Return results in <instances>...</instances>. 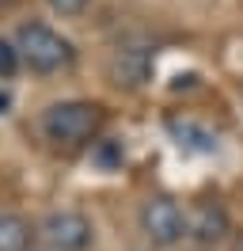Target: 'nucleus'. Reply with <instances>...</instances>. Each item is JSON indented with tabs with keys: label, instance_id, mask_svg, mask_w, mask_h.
<instances>
[{
	"label": "nucleus",
	"instance_id": "obj_11",
	"mask_svg": "<svg viewBox=\"0 0 243 251\" xmlns=\"http://www.w3.org/2000/svg\"><path fill=\"white\" fill-rule=\"evenodd\" d=\"M57 16H80L84 8H88V0H46Z\"/></svg>",
	"mask_w": 243,
	"mask_h": 251
},
{
	"label": "nucleus",
	"instance_id": "obj_9",
	"mask_svg": "<svg viewBox=\"0 0 243 251\" xmlns=\"http://www.w3.org/2000/svg\"><path fill=\"white\" fill-rule=\"evenodd\" d=\"M19 50H15V42H8V38H0V76L8 80V76H15L19 73Z\"/></svg>",
	"mask_w": 243,
	"mask_h": 251
},
{
	"label": "nucleus",
	"instance_id": "obj_7",
	"mask_svg": "<svg viewBox=\"0 0 243 251\" xmlns=\"http://www.w3.org/2000/svg\"><path fill=\"white\" fill-rule=\"evenodd\" d=\"M167 133L190 152H217V145H220L209 126L194 122V118H167Z\"/></svg>",
	"mask_w": 243,
	"mask_h": 251
},
{
	"label": "nucleus",
	"instance_id": "obj_12",
	"mask_svg": "<svg viewBox=\"0 0 243 251\" xmlns=\"http://www.w3.org/2000/svg\"><path fill=\"white\" fill-rule=\"evenodd\" d=\"M8 107H12V95H8V92H0V114H4Z\"/></svg>",
	"mask_w": 243,
	"mask_h": 251
},
{
	"label": "nucleus",
	"instance_id": "obj_2",
	"mask_svg": "<svg viewBox=\"0 0 243 251\" xmlns=\"http://www.w3.org/2000/svg\"><path fill=\"white\" fill-rule=\"evenodd\" d=\"M15 50H19V61L34 73H61L76 57L73 42L65 34H57L53 27L38 23V19H30L15 31Z\"/></svg>",
	"mask_w": 243,
	"mask_h": 251
},
{
	"label": "nucleus",
	"instance_id": "obj_6",
	"mask_svg": "<svg viewBox=\"0 0 243 251\" xmlns=\"http://www.w3.org/2000/svg\"><path fill=\"white\" fill-rule=\"evenodd\" d=\"M228 209L220 202H197L186 213V236H194L197 244H220L228 236Z\"/></svg>",
	"mask_w": 243,
	"mask_h": 251
},
{
	"label": "nucleus",
	"instance_id": "obj_5",
	"mask_svg": "<svg viewBox=\"0 0 243 251\" xmlns=\"http://www.w3.org/2000/svg\"><path fill=\"white\" fill-rule=\"evenodd\" d=\"M42 240L53 251H88L91 248V221L76 209H53L49 217L42 221Z\"/></svg>",
	"mask_w": 243,
	"mask_h": 251
},
{
	"label": "nucleus",
	"instance_id": "obj_13",
	"mask_svg": "<svg viewBox=\"0 0 243 251\" xmlns=\"http://www.w3.org/2000/svg\"><path fill=\"white\" fill-rule=\"evenodd\" d=\"M8 4H12V0H0V8H8Z\"/></svg>",
	"mask_w": 243,
	"mask_h": 251
},
{
	"label": "nucleus",
	"instance_id": "obj_1",
	"mask_svg": "<svg viewBox=\"0 0 243 251\" xmlns=\"http://www.w3.org/2000/svg\"><path fill=\"white\" fill-rule=\"evenodd\" d=\"M103 129V107L88 99H65L42 110V133L53 145H88Z\"/></svg>",
	"mask_w": 243,
	"mask_h": 251
},
{
	"label": "nucleus",
	"instance_id": "obj_4",
	"mask_svg": "<svg viewBox=\"0 0 243 251\" xmlns=\"http://www.w3.org/2000/svg\"><path fill=\"white\" fill-rule=\"evenodd\" d=\"M141 228L156 248H175L182 236H186V213L179 209L175 198L167 194H156L141 205Z\"/></svg>",
	"mask_w": 243,
	"mask_h": 251
},
{
	"label": "nucleus",
	"instance_id": "obj_8",
	"mask_svg": "<svg viewBox=\"0 0 243 251\" xmlns=\"http://www.w3.org/2000/svg\"><path fill=\"white\" fill-rule=\"evenodd\" d=\"M30 221H23L19 213H8L0 209V251H27L30 248Z\"/></svg>",
	"mask_w": 243,
	"mask_h": 251
},
{
	"label": "nucleus",
	"instance_id": "obj_10",
	"mask_svg": "<svg viewBox=\"0 0 243 251\" xmlns=\"http://www.w3.org/2000/svg\"><path fill=\"white\" fill-rule=\"evenodd\" d=\"M95 156H99V164H103V168H114V164H122V145L103 141L99 149H95Z\"/></svg>",
	"mask_w": 243,
	"mask_h": 251
},
{
	"label": "nucleus",
	"instance_id": "obj_3",
	"mask_svg": "<svg viewBox=\"0 0 243 251\" xmlns=\"http://www.w3.org/2000/svg\"><path fill=\"white\" fill-rule=\"evenodd\" d=\"M152 65H156V50L148 42H122L106 61V76L114 88L137 92L152 80Z\"/></svg>",
	"mask_w": 243,
	"mask_h": 251
}]
</instances>
